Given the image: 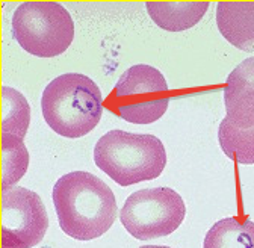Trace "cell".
I'll list each match as a JSON object with an SVG mask.
<instances>
[{"mask_svg": "<svg viewBox=\"0 0 254 248\" xmlns=\"http://www.w3.org/2000/svg\"><path fill=\"white\" fill-rule=\"evenodd\" d=\"M218 139L229 159L242 165L254 164V127L241 129L226 117L219 123Z\"/></svg>", "mask_w": 254, "mask_h": 248, "instance_id": "cell-12", "label": "cell"}, {"mask_svg": "<svg viewBox=\"0 0 254 248\" xmlns=\"http://www.w3.org/2000/svg\"><path fill=\"white\" fill-rule=\"evenodd\" d=\"M203 248H254V223L238 216L219 220L209 229Z\"/></svg>", "mask_w": 254, "mask_h": 248, "instance_id": "cell-11", "label": "cell"}, {"mask_svg": "<svg viewBox=\"0 0 254 248\" xmlns=\"http://www.w3.org/2000/svg\"><path fill=\"white\" fill-rule=\"evenodd\" d=\"M94 162L121 186L148 182L162 174L167 151L153 135L111 130L94 147Z\"/></svg>", "mask_w": 254, "mask_h": 248, "instance_id": "cell-3", "label": "cell"}, {"mask_svg": "<svg viewBox=\"0 0 254 248\" xmlns=\"http://www.w3.org/2000/svg\"><path fill=\"white\" fill-rule=\"evenodd\" d=\"M12 35L23 50L38 58H55L74 38L70 12L56 2H24L12 15Z\"/></svg>", "mask_w": 254, "mask_h": 248, "instance_id": "cell-4", "label": "cell"}, {"mask_svg": "<svg viewBox=\"0 0 254 248\" xmlns=\"http://www.w3.org/2000/svg\"><path fill=\"white\" fill-rule=\"evenodd\" d=\"M170 89L157 68L145 64L127 68L118 79L111 96L112 111L133 124L157 121L168 109Z\"/></svg>", "mask_w": 254, "mask_h": 248, "instance_id": "cell-5", "label": "cell"}, {"mask_svg": "<svg viewBox=\"0 0 254 248\" xmlns=\"http://www.w3.org/2000/svg\"><path fill=\"white\" fill-rule=\"evenodd\" d=\"M103 97L99 86L85 74L67 73L53 79L41 97L46 123L58 135L80 138L102 118Z\"/></svg>", "mask_w": 254, "mask_h": 248, "instance_id": "cell-2", "label": "cell"}, {"mask_svg": "<svg viewBox=\"0 0 254 248\" xmlns=\"http://www.w3.org/2000/svg\"><path fill=\"white\" fill-rule=\"evenodd\" d=\"M151 20L168 32H182L195 26L209 8V2H147Z\"/></svg>", "mask_w": 254, "mask_h": 248, "instance_id": "cell-10", "label": "cell"}, {"mask_svg": "<svg viewBox=\"0 0 254 248\" xmlns=\"http://www.w3.org/2000/svg\"><path fill=\"white\" fill-rule=\"evenodd\" d=\"M227 118L241 129L254 127V58H247L229 74L224 86Z\"/></svg>", "mask_w": 254, "mask_h": 248, "instance_id": "cell-8", "label": "cell"}, {"mask_svg": "<svg viewBox=\"0 0 254 248\" xmlns=\"http://www.w3.org/2000/svg\"><path fill=\"white\" fill-rule=\"evenodd\" d=\"M216 24L221 35L244 52H254V2H219Z\"/></svg>", "mask_w": 254, "mask_h": 248, "instance_id": "cell-9", "label": "cell"}, {"mask_svg": "<svg viewBox=\"0 0 254 248\" xmlns=\"http://www.w3.org/2000/svg\"><path fill=\"white\" fill-rule=\"evenodd\" d=\"M2 191H6L24 176L29 167V153L23 138L2 133Z\"/></svg>", "mask_w": 254, "mask_h": 248, "instance_id": "cell-14", "label": "cell"}, {"mask_svg": "<svg viewBox=\"0 0 254 248\" xmlns=\"http://www.w3.org/2000/svg\"><path fill=\"white\" fill-rule=\"evenodd\" d=\"M47 229V210L37 192L21 186L2 191V247L32 248Z\"/></svg>", "mask_w": 254, "mask_h": 248, "instance_id": "cell-7", "label": "cell"}, {"mask_svg": "<svg viewBox=\"0 0 254 248\" xmlns=\"http://www.w3.org/2000/svg\"><path fill=\"white\" fill-rule=\"evenodd\" d=\"M185 215V201L174 189L147 188L127 197L120 220L133 238L148 241L176 232Z\"/></svg>", "mask_w": 254, "mask_h": 248, "instance_id": "cell-6", "label": "cell"}, {"mask_svg": "<svg viewBox=\"0 0 254 248\" xmlns=\"http://www.w3.org/2000/svg\"><path fill=\"white\" fill-rule=\"evenodd\" d=\"M139 248H171V247H165V245H145V247H139Z\"/></svg>", "mask_w": 254, "mask_h": 248, "instance_id": "cell-15", "label": "cell"}, {"mask_svg": "<svg viewBox=\"0 0 254 248\" xmlns=\"http://www.w3.org/2000/svg\"><path fill=\"white\" fill-rule=\"evenodd\" d=\"M30 123V106L21 92L2 86V133L24 138Z\"/></svg>", "mask_w": 254, "mask_h": 248, "instance_id": "cell-13", "label": "cell"}, {"mask_svg": "<svg viewBox=\"0 0 254 248\" xmlns=\"http://www.w3.org/2000/svg\"><path fill=\"white\" fill-rule=\"evenodd\" d=\"M64 233L77 241L100 238L115 223L117 200L109 186L86 171L59 177L52 192Z\"/></svg>", "mask_w": 254, "mask_h": 248, "instance_id": "cell-1", "label": "cell"}, {"mask_svg": "<svg viewBox=\"0 0 254 248\" xmlns=\"http://www.w3.org/2000/svg\"><path fill=\"white\" fill-rule=\"evenodd\" d=\"M2 248H9V247H2Z\"/></svg>", "mask_w": 254, "mask_h": 248, "instance_id": "cell-16", "label": "cell"}]
</instances>
